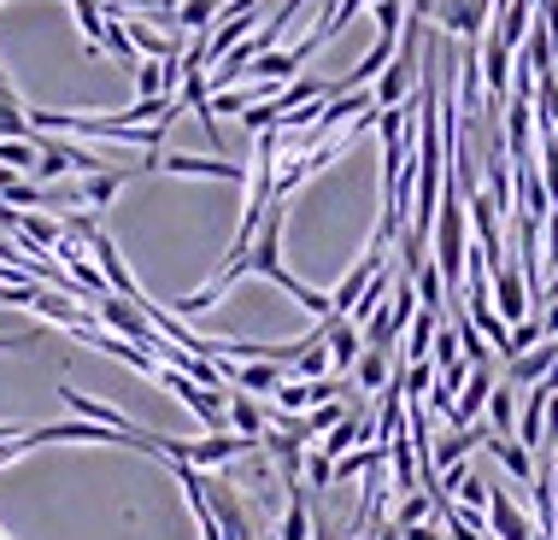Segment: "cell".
Listing matches in <instances>:
<instances>
[{"instance_id": "obj_12", "label": "cell", "mask_w": 558, "mask_h": 540, "mask_svg": "<svg viewBox=\"0 0 558 540\" xmlns=\"http://www.w3.org/2000/svg\"><path fill=\"white\" fill-rule=\"evenodd\" d=\"M435 329H441V318L417 306L412 329H405V365H424V358H429V347H435Z\"/></svg>"}, {"instance_id": "obj_5", "label": "cell", "mask_w": 558, "mask_h": 540, "mask_svg": "<svg viewBox=\"0 0 558 540\" xmlns=\"http://www.w3.org/2000/svg\"><path fill=\"white\" fill-rule=\"evenodd\" d=\"M494 311H500V323L511 329V323H523L530 318V289H523V270L518 265H500L494 270Z\"/></svg>"}, {"instance_id": "obj_16", "label": "cell", "mask_w": 558, "mask_h": 540, "mask_svg": "<svg viewBox=\"0 0 558 540\" xmlns=\"http://www.w3.org/2000/svg\"><path fill=\"white\" fill-rule=\"evenodd\" d=\"M429 517H435V500H429L424 488H417V493H405V500H400V512L388 517V523H395V529H412V523H429Z\"/></svg>"}, {"instance_id": "obj_25", "label": "cell", "mask_w": 558, "mask_h": 540, "mask_svg": "<svg viewBox=\"0 0 558 540\" xmlns=\"http://www.w3.org/2000/svg\"><path fill=\"white\" fill-rule=\"evenodd\" d=\"M547 265H558V212L547 218Z\"/></svg>"}, {"instance_id": "obj_2", "label": "cell", "mask_w": 558, "mask_h": 540, "mask_svg": "<svg viewBox=\"0 0 558 540\" xmlns=\"http://www.w3.org/2000/svg\"><path fill=\"white\" fill-rule=\"evenodd\" d=\"M88 253H95V270H100V277H107V294H118V299H130V306H142V299H147V294H142V282L130 277L124 253H118V242H112L107 230H100L95 242H88Z\"/></svg>"}, {"instance_id": "obj_29", "label": "cell", "mask_w": 558, "mask_h": 540, "mask_svg": "<svg viewBox=\"0 0 558 540\" xmlns=\"http://www.w3.org/2000/svg\"><path fill=\"white\" fill-rule=\"evenodd\" d=\"M0 540H7V535H0Z\"/></svg>"}, {"instance_id": "obj_9", "label": "cell", "mask_w": 558, "mask_h": 540, "mask_svg": "<svg viewBox=\"0 0 558 540\" xmlns=\"http://www.w3.org/2000/svg\"><path fill=\"white\" fill-rule=\"evenodd\" d=\"M230 429L241 434V441H265V429H270V405H259L253 394H230Z\"/></svg>"}, {"instance_id": "obj_20", "label": "cell", "mask_w": 558, "mask_h": 540, "mask_svg": "<svg viewBox=\"0 0 558 540\" xmlns=\"http://www.w3.org/2000/svg\"><path fill=\"white\" fill-rule=\"evenodd\" d=\"M0 164L7 171H36V135L29 142H0Z\"/></svg>"}, {"instance_id": "obj_26", "label": "cell", "mask_w": 558, "mask_h": 540, "mask_svg": "<svg viewBox=\"0 0 558 540\" xmlns=\"http://www.w3.org/2000/svg\"><path fill=\"white\" fill-rule=\"evenodd\" d=\"M371 535H376V540H405V535L395 529V523H376V529H371Z\"/></svg>"}, {"instance_id": "obj_3", "label": "cell", "mask_w": 558, "mask_h": 540, "mask_svg": "<svg viewBox=\"0 0 558 540\" xmlns=\"http://www.w3.org/2000/svg\"><path fill=\"white\" fill-rule=\"evenodd\" d=\"M159 171H171V176H213V183H235V188H247V164H235V159H201V154H159Z\"/></svg>"}, {"instance_id": "obj_10", "label": "cell", "mask_w": 558, "mask_h": 540, "mask_svg": "<svg viewBox=\"0 0 558 540\" xmlns=\"http://www.w3.org/2000/svg\"><path fill=\"white\" fill-rule=\"evenodd\" d=\"M482 446L500 458L506 476H518V482H535V458H530V446H523V441H511V434H488Z\"/></svg>"}, {"instance_id": "obj_17", "label": "cell", "mask_w": 558, "mask_h": 540, "mask_svg": "<svg viewBox=\"0 0 558 540\" xmlns=\"http://www.w3.org/2000/svg\"><path fill=\"white\" fill-rule=\"evenodd\" d=\"M294 377H300V382H318V377H329V341H312V347L294 358Z\"/></svg>"}, {"instance_id": "obj_7", "label": "cell", "mask_w": 558, "mask_h": 540, "mask_svg": "<svg viewBox=\"0 0 558 540\" xmlns=\"http://www.w3.org/2000/svg\"><path fill=\"white\" fill-rule=\"evenodd\" d=\"M359 353H365V335H359V323L336 318V323H329V377H353Z\"/></svg>"}, {"instance_id": "obj_8", "label": "cell", "mask_w": 558, "mask_h": 540, "mask_svg": "<svg viewBox=\"0 0 558 540\" xmlns=\"http://www.w3.org/2000/svg\"><path fill=\"white\" fill-rule=\"evenodd\" d=\"M130 176L135 171H118V164H112V171H95V176H83V183H77V206H88V212H107V206L118 200V188H124L130 183Z\"/></svg>"}, {"instance_id": "obj_13", "label": "cell", "mask_w": 558, "mask_h": 540, "mask_svg": "<svg viewBox=\"0 0 558 540\" xmlns=\"http://www.w3.org/2000/svg\"><path fill=\"white\" fill-rule=\"evenodd\" d=\"M71 19H77V29H83L88 59H95L100 53V36H107V12H100V0H71Z\"/></svg>"}, {"instance_id": "obj_22", "label": "cell", "mask_w": 558, "mask_h": 540, "mask_svg": "<svg viewBox=\"0 0 558 540\" xmlns=\"http://www.w3.org/2000/svg\"><path fill=\"white\" fill-rule=\"evenodd\" d=\"M306 405H312V382H282L277 388V412H306Z\"/></svg>"}, {"instance_id": "obj_21", "label": "cell", "mask_w": 558, "mask_h": 540, "mask_svg": "<svg viewBox=\"0 0 558 540\" xmlns=\"http://www.w3.org/2000/svg\"><path fill=\"white\" fill-rule=\"evenodd\" d=\"M324 488H336V458L306 453V493H324Z\"/></svg>"}, {"instance_id": "obj_23", "label": "cell", "mask_w": 558, "mask_h": 540, "mask_svg": "<svg viewBox=\"0 0 558 540\" xmlns=\"http://www.w3.org/2000/svg\"><path fill=\"white\" fill-rule=\"evenodd\" d=\"M535 318H541V341H553L558 335V299H553V306H541Z\"/></svg>"}, {"instance_id": "obj_11", "label": "cell", "mask_w": 558, "mask_h": 540, "mask_svg": "<svg viewBox=\"0 0 558 540\" xmlns=\"http://www.w3.org/2000/svg\"><path fill=\"white\" fill-rule=\"evenodd\" d=\"M353 377H359V394H383L388 382H395V353H359V365H353Z\"/></svg>"}, {"instance_id": "obj_4", "label": "cell", "mask_w": 558, "mask_h": 540, "mask_svg": "<svg viewBox=\"0 0 558 540\" xmlns=\"http://www.w3.org/2000/svg\"><path fill=\"white\" fill-rule=\"evenodd\" d=\"M488 394H494V365H476L471 377H464L459 400H452L447 429H471V424H482V412H488Z\"/></svg>"}, {"instance_id": "obj_18", "label": "cell", "mask_w": 558, "mask_h": 540, "mask_svg": "<svg viewBox=\"0 0 558 540\" xmlns=\"http://www.w3.org/2000/svg\"><path fill=\"white\" fill-rule=\"evenodd\" d=\"M353 412V400H329V405H318V412H306V429H312V441H318V434H329L341 424V417Z\"/></svg>"}, {"instance_id": "obj_24", "label": "cell", "mask_w": 558, "mask_h": 540, "mask_svg": "<svg viewBox=\"0 0 558 540\" xmlns=\"http://www.w3.org/2000/svg\"><path fill=\"white\" fill-rule=\"evenodd\" d=\"M405 540H441V529H435V523H412V529H400Z\"/></svg>"}, {"instance_id": "obj_1", "label": "cell", "mask_w": 558, "mask_h": 540, "mask_svg": "<svg viewBox=\"0 0 558 540\" xmlns=\"http://www.w3.org/2000/svg\"><path fill=\"white\" fill-rule=\"evenodd\" d=\"M95 323H107L118 341H130V347H142V353H154V358H159L165 347H171V341H165L159 329L142 318V306H130V299H118V294L95 299Z\"/></svg>"}, {"instance_id": "obj_28", "label": "cell", "mask_w": 558, "mask_h": 540, "mask_svg": "<svg viewBox=\"0 0 558 540\" xmlns=\"http://www.w3.org/2000/svg\"><path fill=\"white\" fill-rule=\"evenodd\" d=\"M154 7H159V12H177V7H183V0H154Z\"/></svg>"}, {"instance_id": "obj_14", "label": "cell", "mask_w": 558, "mask_h": 540, "mask_svg": "<svg viewBox=\"0 0 558 540\" xmlns=\"http://www.w3.org/2000/svg\"><path fill=\"white\" fill-rule=\"evenodd\" d=\"M518 394H523L518 382H500V388L488 394V429H494V434L511 429V417H518Z\"/></svg>"}, {"instance_id": "obj_19", "label": "cell", "mask_w": 558, "mask_h": 540, "mask_svg": "<svg viewBox=\"0 0 558 540\" xmlns=\"http://www.w3.org/2000/svg\"><path fill=\"white\" fill-rule=\"evenodd\" d=\"M371 19H376V36H400L405 7H400V0H371Z\"/></svg>"}, {"instance_id": "obj_6", "label": "cell", "mask_w": 558, "mask_h": 540, "mask_svg": "<svg viewBox=\"0 0 558 540\" xmlns=\"http://www.w3.org/2000/svg\"><path fill=\"white\" fill-rule=\"evenodd\" d=\"M223 382H230L235 394L265 400V394H277V388H282V365H270V358H253V365H223Z\"/></svg>"}, {"instance_id": "obj_15", "label": "cell", "mask_w": 558, "mask_h": 540, "mask_svg": "<svg viewBox=\"0 0 558 540\" xmlns=\"http://www.w3.org/2000/svg\"><path fill=\"white\" fill-rule=\"evenodd\" d=\"M218 12H223V0H183V7H177V29L206 36V29L218 24Z\"/></svg>"}, {"instance_id": "obj_27", "label": "cell", "mask_w": 558, "mask_h": 540, "mask_svg": "<svg viewBox=\"0 0 558 540\" xmlns=\"http://www.w3.org/2000/svg\"><path fill=\"white\" fill-rule=\"evenodd\" d=\"M24 434V424H0V441H19Z\"/></svg>"}]
</instances>
